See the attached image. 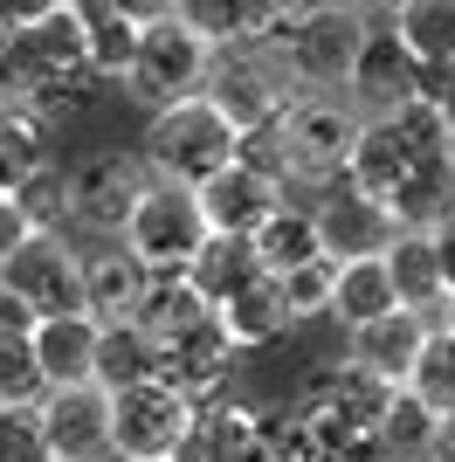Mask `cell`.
<instances>
[{"mask_svg":"<svg viewBox=\"0 0 455 462\" xmlns=\"http://www.w3.org/2000/svg\"><path fill=\"white\" fill-rule=\"evenodd\" d=\"M366 42V7L352 0H276V28H269L263 56L290 77L297 97H339L352 77V56Z\"/></svg>","mask_w":455,"mask_h":462,"instance_id":"1","label":"cell"},{"mask_svg":"<svg viewBox=\"0 0 455 462\" xmlns=\"http://www.w3.org/2000/svg\"><path fill=\"white\" fill-rule=\"evenodd\" d=\"M208 69H214V49L187 28L180 0H166V7H145V35H138V56L117 90L132 97L145 117H159V111L208 90Z\"/></svg>","mask_w":455,"mask_h":462,"instance_id":"2","label":"cell"},{"mask_svg":"<svg viewBox=\"0 0 455 462\" xmlns=\"http://www.w3.org/2000/svg\"><path fill=\"white\" fill-rule=\"evenodd\" d=\"M138 166L152 180H172V187H208L221 166H235V132H228L221 117L187 97V104H172V111L145 117V132H138Z\"/></svg>","mask_w":455,"mask_h":462,"instance_id":"3","label":"cell"},{"mask_svg":"<svg viewBox=\"0 0 455 462\" xmlns=\"http://www.w3.org/2000/svg\"><path fill=\"white\" fill-rule=\"evenodd\" d=\"M208 242V221H200V200L172 180H152L145 173V193H138L132 221L117 235V249L132 255L145 276H187V263L200 255Z\"/></svg>","mask_w":455,"mask_h":462,"instance_id":"4","label":"cell"},{"mask_svg":"<svg viewBox=\"0 0 455 462\" xmlns=\"http://www.w3.org/2000/svg\"><path fill=\"white\" fill-rule=\"evenodd\" d=\"M0 283L28 318H76L83 310V249L70 235H28L7 263H0Z\"/></svg>","mask_w":455,"mask_h":462,"instance_id":"5","label":"cell"},{"mask_svg":"<svg viewBox=\"0 0 455 462\" xmlns=\"http://www.w3.org/2000/svg\"><path fill=\"white\" fill-rule=\"evenodd\" d=\"M70 228H90L97 242H117L125 221H132L138 193H145V166L138 152H117V145H97V152L70 159Z\"/></svg>","mask_w":455,"mask_h":462,"instance_id":"6","label":"cell"},{"mask_svg":"<svg viewBox=\"0 0 455 462\" xmlns=\"http://www.w3.org/2000/svg\"><path fill=\"white\" fill-rule=\"evenodd\" d=\"M352 138H359V117L345 111V97H297V104L283 111V145H290V193H297V187L324 193L331 180H345Z\"/></svg>","mask_w":455,"mask_h":462,"instance_id":"7","label":"cell"},{"mask_svg":"<svg viewBox=\"0 0 455 462\" xmlns=\"http://www.w3.org/2000/svg\"><path fill=\"white\" fill-rule=\"evenodd\" d=\"M421 90V69L414 56L400 49V35L386 28V7H366V42L359 56H352V77H345V111L359 117V125H379V117H394L400 104H414Z\"/></svg>","mask_w":455,"mask_h":462,"instance_id":"8","label":"cell"},{"mask_svg":"<svg viewBox=\"0 0 455 462\" xmlns=\"http://www.w3.org/2000/svg\"><path fill=\"white\" fill-rule=\"evenodd\" d=\"M200 104H208V111L221 117L228 132L242 138V132H255V125H269V117H283L290 104H297V90H290V77H283L269 56H255V49H235V56H214Z\"/></svg>","mask_w":455,"mask_h":462,"instance_id":"9","label":"cell"},{"mask_svg":"<svg viewBox=\"0 0 455 462\" xmlns=\"http://www.w3.org/2000/svg\"><path fill=\"white\" fill-rule=\"evenodd\" d=\"M187 421H193V407L166 380L111 393V462H172L180 442H187Z\"/></svg>","mask_w":455,"mask_h":462,"instance_id":"10","label":"cell"},{"mask_svg":"<svg viewBox=\"0 0 455 462\" xmlns=\"http://www.w3.org/2000/svg\"><path fill=\"white\" fill-rule=\"evenodd\" d=\"M311 228H318V249L324 263H366V255H386L394 249V214L379 208V200H366L359 187H345V180H331L324 193H311Z\"/></svg>","mask_w":455,"mask_h":462,"instance_id":"11","label":"cell"},{"mask_svg":"<svg viewBox=\"0 0 455 462\" xmlns=\"http://www.w3.org/2000/svg\"><path fill=\"white\" fill-rule=\"evenodd\" d=\"M242 352L228 346V331L214 325H193L187 338H172L166 352H159V380L180 393L187 407H208V401H221V393H235V380H242Z\"/></svg>","mask_w":455,"mask_h":462,"instance_id":"12","label":"cell"},{"mask_svg":"<svg viewBox=\"0 0 455 462\" xmlns=\"http://www.w3.org/2000/svg\"><path fill=\"white\" fill-rule=\"evenodd\" d=\"M49 462H111V401L97 386H62L35 407Z\"/></svg>","mask_w":455,"mask_h":462,"instance_id":"13","label":"cell"},{"mask_svg":"<svg viewBox=\"0 0 455 462\" xmlns=\"http://www.w3.org/2000/svg\"><path fill=\"white\" fill-rule=\"evenodd\" d=\"M428 331H435V318L386 310V318H373V325L345 331V366H359L366 380H379V386H407L421 346H428Z\"/></svg>","mask_w":455,"mask_h":462,"instance_id":"14","label":"cell"},{"mask_svg":"<svg viewBox=\"0 0 455 462\" xmlns=\"http://www.w3.org/2000/svg\"><path fill=\"white\" fill-rule=\"evenodd\" d=\"M255 428H263V401H248L242 386H235L221 401L193 407L187 442H180L172 462H248L255 456Z\"/></svg>","mask_w":455,"mask_h":462,"instance_id":"15","label":"cell"},{"mask_svg":"<svg viewBox=\"0 0 455 462\" xmlns=\"http://www.w3.org/2000/svg\"><path fill=\"white\" fill-rule=\"evenodd\" d=\"M76 35H83V69L97 83H125L138 56V35H145V7H125V0H76Z\"/></svg>","mask_w":455,"mask_h":462,"instance_id":"16","label":"cell"},{"mask_svg":"<svg viewBox=\"0 0 455 462\" xmlns=\"http://www.w3.org/2000/svg\"><path fill=\"white\" fill-rule=\"evenodd\" d=\"M97 338H104V325H97L90 310H76V318H42V325L28 331L35 366H42V386H49V393H62V386H90Z\"/></svg>","mask_w":455,"mask_h":462,"instance_id":"17","label":"cell"},{"mask_svg":"<svg viewBox=\"0 0 455 462\" xmlns=\"http://www.w3.org/2000/svg\"><path fill=\"white\" fill-rule=\"evenodd\" d=\"M214 325L228 331V346L242 352V359H255V352H276L283 338H297V318H290L283 290H276V276H255L242 297H228V304L214 310Z\"/></svg>","mask_w":455,"mask_h":462,"instance_id":"18","label":"cell"},{"mask_svg":"<svg viewBox=\"0 0 455 462\" xmlns=\"http://www.w3.org/2000/svg\"><path fill=\"white\" fill-rule=\"evenodd\" d=\"M193 200H200V221H208V235H242V242L263 228L276 208H283V193L263 187V180L242 173V166H221L208 187H193Z\"/></svg>","mask_w":455,"mask_h":462,"instance_id":"19","label":"cell"},{"mask_svg":"<svg viewBox=\"0 0 455 462\" xmlns=\"http://www.w3.org/2000/svg\"><path fill=\"white\" fill-rule=\"evenodd\" d=\"M145 283H152V276L138 270L117 242L83 249V310H90L97 325H132V310H138V297H145Z\"/></svg>","mask_w":455,"mask_h":462,"instance_id":"20","label":"cell"},{"mask_svg":"<svg viewBox=\"0 0 455 462\" xmlns=\"http://www.w3.org/2000/svg\"><path fill=\"white\" fill-rule=\"evenodd\" d=\"M214 310L193 297V283L187 276H152L145 283V297H138V310H132V331L145 338L152 352H166L172 338H187L193 325H208Z\"/></svg>","mask_w":455,"mask_h":462,"instance_id":"21","label":"cell"},{"mask_svg":"<svg viewBox=\"0 0 455 462\" xmlns=\"http://www.w3.org/2000/svg\"><path fill=\"white\" fill-rule=\"evenodd\" d=\"M386 28L414 56V69H455V0H394Z\"/></svg>","mask_w":455,"mask_h":462,"instance_id":"22","label":"cell"},{"mask_svg":"<svg viewBox=\"0 0 455 462\" xmlns=\"http://www.w3.org/2000/svg\"><path fill=\"white\" fill-rule=\"evenodd\" d=\"M379 263H386V283H394V310L435 318V310L449 304L441 270H435V242H428V235H394V249L379 255Z\"/></svg>","mask_w":455,"mask_h":462,"instance_id":"23","label":"cell"},{"mask_svg":"<svg viewBox=\"0 0 455 462\" xmlns=\"http://www.w3.org/2000/svg\"><path fill=\"white\" fill-rule=\"evenodd\" d=\"M255 276H263V263H255V249H248L242 235H208L200 255L187 263V283H193V297L208 310H221L228 297H242Z\"/></svg>","mask_w":455,"mask_h":462,"instance_id":"24","label":"cell"},{"mask_svg":"<svg viewBox=\"0 0 455 462\" xmlns=\"http://www.w3.org/2000/svg\"><path fill=\"white\" fill-rule=\"evenodd\" d=\"M414 173L407 166V152H400V138H394V125L379 117V125H359V138H352V159H345V187H359L366 200H394V187Z\"/></svg>","mask_w":455,"mask_h":462,"instance_id":"25","label":"cell"},{"mask_svg":"<svg viewBox=\"0 0 455 462\" xmlns=\"http://www.w3.org/2000/svg\"><path fill=\"white\" fill-rule=\"evenodd\" d=\"M42 166H56V132L28 104H0V193H14Z\"/></svg>","mask_w":455,"mask_h":462,"instance_id":"26","label":"cell"},{"mask_svg":"<svg viewBox=\"0 0 455 462\" xmlns=\"http://www.w3.org/2000/svg\"><path fill=\"white\" fill-rule=\"evenodd\" d=\"M248 249H255V263H263V276H290L303 270V263H318V228H311V208L303 200H283V208L269 214L263 228L248 235Z\"/></svg>","mask_w":455,"mask_h":462,"instance_id":"27","label":"cell"},{"mask_svg":"<svg viewBox=\"0 0 455 462\" xmlns=\"http://www.w3.org/2000/svg\"><path fill=\"white\" fill-rule=\"evenodd\" d=\"M386 214H394L400 235H428L441 214H455V159H441V166H414V173L394 187Z\"/></svg>","mask_w":455,"mask_h":462,"instance_id":"28","label":"cell"},{"mask_svg":"<svg viewBox=\"0 0 455 462\" xmlns=\"http://www.w3.org/2000/svg\"><path fill=\"white\" fill-rule=\"evenodd\" d=\"M386 310H394L386 263H379V255H366V263H339V283H331V318H324V325L359 331V325H373V318H386Z\"/></svg>","mask_w":455,"mask_h":462,"instance_id":"29","label":"cell"},{"mask_svg":"<svg viewBox=\"0 0 455 462\" xmlns=\"http://www.w3.org/2000/svg\"><path fill=\"white\" fill-rule=\"evenodd\" d=\"M145 380H159V352L138 338L132 325H104V338H97V373H90V386L111 401V393H125V386H145Z\"/></svg>","mask_w":455,"mask_h":462,"instance_id":"30","label":"cell"},{"mask_svg":"<svg viewBox=\"0 0 455 462\" xmlns=\"http://www.w3.org/2000/svg\"><path fill=\"white\" fill-rule=\"evenodd\" d=\"M379 456L386 462H421L428 456V442H435V414L407 393V386H394V401H386V414H379Z\"/></svg>","mask_w":455,"mask_h":462,"instance_id":"31","label":"cell"},{"mask_svg":"<svg viewBox=\"0 0 455 462\" xmlns=\"http://www.w3.org/2000/svg\"><path fill=\"white\" fill-rule=\"evenodd\" d=\"M407 393H414L435 421H449L455 414V331H428V346H421V359H414V373H407Z\"/></svg>","mask_w":455,"mask_h":462,"instance_id":"32","label":"cell"},{"mask_svg":"<svg viewBox=\"0 0 455 462\" xmlns=\"http://www.w3.org/2000/svg\"><path fill=\"white\" fill-rule=\"evenodd\" d=\"M7 200L21 208L28 235H70V173H62V159H56V166H42L35 180H21Z\"/></svg>","mask_w":455,"mask_h":462,"instance_id":"33","label":"cell"},{"mask_svg":"<svg viewBox=\"0 0 455 462\" xmlns=\"http://www.w3.org/2000/svg\"><path fill=\"white\" fill-rule=\"evenodd\" d=\"M248 462H318V442L290 401H263V428H255V456Z\"/></svg>","mask_w":455,"mask_h":462,"instance_id":"34","label":"cell"},{"mask_svg":"<svg viewBox=\"0 0 455 462\" xmlns=\"http://www.w3.org/2000/svg\"><path fill=\"white\" fill-rule=\"evenodd\" d=\"M42 401H49V386H42L28 331H0V407H42Z\"/></svg>","mask_w":455,"mask_h":462,"instance_id":"35","label":"cell"},{"mask_svg":"<svg viewBox=\"0 0 455 462\" xmlns=\"http://www.w3.org/2000/svg\"><path fill=\"white\" fill-rule=\"evenodd\" d=\"M386 125H394L400 152H407V166H441V159H455V145H449V132H441L435 104H400Z\"/></svg>","mask_w":455,"mask_h":462,"instance_id":"36","label":"cell"},{"mask_svg":"<svg viewBox=\"0 0 455 462\" xmlns=\"http://www.w3.org/2000/svg\"><path fill=\"white\" fill-rule=\"evenodd\" d=\"M331 283H339V263H324V255H318V263H303V270H290V276H276V290H283L297 331L318 325V318H331Z\"/></svg>","mask_w":455,"mask_h":462,"instance_id":"37","label":"cell"},{"mask_svg":"<svg viewBox=\"0 0 455 462\" xmlns=\"http://www.w3.org/2000/svg\"><path fill=\"white\" fill-rule=\"evenodd\" d=\"M0 462H49L35 407H0Z\"/></svg>","mask_w":455,"mask_h":462,"instance_id":"38","label":"cell"},{"mask_svg":"<svg viewBox=\"0 0 455 462\" xmlns=\"http://www.w3.org/2000/svg\"><path fill=\"white\" fill-rule=\"evenodd\" d=\"M414 104H435L441 132H449V145H455V69H421V90H414Z\"/></svg>","mask_w":455,"mask_h":462,"instance_id":"39","label":"cell"},{"mask_svg":"<svg viewBox=\"0 0 455 462\" xmlns=\"http://www.w3.org/2000/svg\"><path fill=\"white\" fill-rule=\"evenodd\" d=\"M428 242H435V270H441V290L455 297V214H441L435 228H428Z\"/></svg>","mask_w":455,"mask_h":462,"instance_id":"40","label":"cell"},{"mask_svg":"<svg viewBox=\"0 0 455 462\" xmlns=\"http://www.w3.org/2000/svg\"><path fill=\"white\" fill-rule=\"evenodd\" d=\"M21 242H28V221H21V208L7 200V193H0V263H7Z\"/></svg>","mask_w":455,"mask_h":462,"instance_id":"41","label":"cell"},{"mask_svg":"<svg viewBox=\"0 0 455 462\" xmlns=\"http://www.w3.org/2000/svg\"><path fill=\"white\" fill-rule=\"evenodd\" d=\"M421 462H455V414L449 421H435V442H428V456Z\"/></svg>","mask_w":455,"mask_h":462,"instance_id":"42","label":"cell"},{"mask_svg":"<svg viewBox=\"0 0 455 462\" xmlns=\"http://www.w3.org/2000/svg\"><path fill=\"white\" fill-rule=\"evenodd\" d=\"M0 331H35V318H28V310L7 297V283H0Z\"/></svg>","mask_w":455,"mask_h":462,"instance_id":"43","label":"cell"},{"mask_svg":"<svg viewBox=\"0 0 455 462\" xmlns=\"http://www.w3.org/2000/svg\"><path fill=\"white\" fill-rule=\"evenodd\" d=\"M435 325H441V331H455V297H449V304L435 310Z\"/></svg>","mask_w":455,"mask_h":462,"instance_id":"44","label":"cell"}]
</instances>
